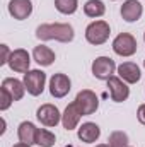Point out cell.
<instances>
[{
  "label": "cell",
  "instance_id": "obj_1",
  "mask_svg": "<svg viewBox=\"0 0 145 147\" xmlns=\"http://www.w3.org/2000/svg\"><path fill=\"white\" fill-rule=\"evenodd\" d=\"M36 36L43 41H60V43H70L73 39V28L70 24H41L36 29Z\"/></svg>",
  "mask_w": 145,
  "mask_h": 147
},
{
  "label": "cell",
  "instance_id": "obj_2",
  "mask_svg": "<svg viewBox=\"0 0 145 147\" xmlns=\"http://www.w3.org/2000/svg\"><path fill=\"white\" fill-rule=\"evenodd\" d=\"M109 24L106 21H94L85 29V39L91 45H103L109 38Z\"/></svg>",
  "mask_w": 145,
  "mask_h": 147
},
{
  "label": "cell",
  "instance_id": "obj_3",
  "mask_svg": "<svg viewBox=\"0 0 145 147\" xmlns=\"http://www.w3.org/2000/svg\"><path fill=\"white\" fill-rule=\"evenodd\" d=\"M44 82H46V74L43 70L36 69L24 74V86L31 96H39L44 91Z\"/></svg>",
  "mask_w": 145,
  "mask_h": 147
},
{
  "label": "cell",
  "instance_id": "obj_4",
  "mask_svg": "<svg viewBox=\"0 0 145 147\" xmlns=\"http://www.w3.org/2000/svg\"><path fill=\"white\" fill-rule=\"evenodd\" d=\"M113 50L119 57H132L137 51V39L130 33H121L114 38L113 41Z\"/></svg>",
  "mask_w": 145,
  "mask_h": 147
},
{
  "label": "cell",
  "instance_id": "obj_5",
  "mask_svg": "<svg viewBox=\"0 0 145 147\" xmlns=\"http://www.w3.org/2000/svg\"><path fill=\"white\" fill-rule=\"evenodd\" d=\"M114 70H116V63L109 57H99L92 63V74H94V77L101 79V80H109L113 77Z\"/></svg>",
  "mask_w": 145,
  "mask_h": 147
},
{
  "label": "cell",
  "instance_id": "obj_6",
  "mask_svg": "<svg viewBox=\"0 0 145 147\" xmlns=\"http://www.w3.org/2000/svg\"><path fill=\"white\" fill-rule=\"evenodd\" d=\"M75 103L79 105V108L82 110L84 115H92V113H96L97 106H99L97 96H96L92 91H89V89L80 91V92L77 94V98H75Z\"/></svg>",
  "mask_w": 145,
  "mask_h": 147
},
{
  "label": "cell",
  "instance_id": "obj_7",
  "mask_svg": "<svg viewBox=\"0 0 145 147\" xmlns=\"http://www.w3.org/2000/svg\"><path fill=\"white\" fill-rule=\"evenodd\" d=\"M36 116H38V120L43 125H46V127H56L58 121L62 120V115H60L58 108L53 106V105H50V103L41 105L36 111Z\"/></svg>",
  "mask_w": 145,
  "mask_h": 147
},
{
  "label": "cell",
  "instance_id": "obj_8",
  "mask_svg": "<svg viewBox=\"0 0 145 147\" xmlns=\"http://www.w3.org/2000/svg\"><path fill=\"white\" fill-rule=\"evenodd\" d=\"M29 53L22 48L19 50H14L9 57V67L14 70V72H21V74H26L29 72Z\"/></svg>",
  "mask_w": 145,
  "mask_h": 147
},
{
  "label": "cell",
  "instance_id": "obj_9",
  "mask_svg": "<svg viewBox=\"0 0 145 147\" xmlns=\"http://www.w3.org/2000/svg\"><path fill=\"white\" fill-rule=\"evenodd\" d=\"M108 87H109V92H111V99L114 103H123L128 99L130 96V87L123 82V79L119 77H111L108 80Z\"/></svg>",
  "mask_w": 145,
  "mask_h": 147
},
{
  "label": "cell",
  "instance_id": "obj_10",
  "mask_svg": "<svg viewBox=\"0 0 145 147\" xmlns=\"http://www.w3.org/2000/svg\"><path fill=\"white\" fill-rule=\"evenodd\" d=\"M70 79L65 74H55L50 80V94L53 98H63L70 92Z\"/></svg>",
  "mask_w": 145,
  "mask_h": 147
},
{
  "label": "cell",
  "instance_id": "obj_11",
  "mask_svg": "<svg viewBox=\"0 0 145 147\" xmlns=\"http://www.w3.org/2000/svg\"><path fill=\"white\" fill-rule=\"evenodd\" d=\"M9 12L14 19L24 21L31 16L33 3H31V0H10L9 2Z\"/></svg>",
  "mask_w": 145,
  "mask_h": 147
},
{
  "label": "cell",
  "instance_id": "obj_12",
  "mask_svg": "<svg viewBox=\"0 0 145 147\" xmlns=\"http://www.w3.org/2000/svg\"><path fill=\"white\" fill-rule=\"evenodd\" d=\"M80 116H84V113H82V110L79 108V105H77L75 101H73V103H70V105L65 108V113L62 115V123H63V128H67V130H73V128L79 125Z\"/></svg>",
  "mask_w": 145,
  "mask_h": 147
},
{
  "label": "cell",
  "instance_id": "obj_13",
  "mask_svg": "<svg viewBox=\"0 0 145 147\" xmlns=\"http://www.w3.org/2000/svg\"><path fill=\"white\" fill-rule=\"evenodd\" d=\"M142 12H144V7L138 0H126L123 5H121V17L126 21V22H135L142 17Z\"/></svg>",
  "mask_w": 145,
  "mask_h": 147
},
{
  "label": "cell",
  "instance_id": "obj_14",
  "mask_svg": "<svg viewBox=\"0 0 145 147\" xmlns=\"http://www.w3.org/2000/svg\"><path fill=\"white\" fill-rule=\"evenodd\" d=\"M118 74H119V79H123V80L128 82V84H135V82H138L140 77H142L138 65L133 63V62H125V63H121V65L118 67Z\"/></svg>",
  "mask_w": 145,
  "mask_h": 147
},
{
  "label": "cell",
  "instance_id": "obj_15",
  "mask_svg": "<svg viewBox=\"0 0 145 147\" xmlns=\"http://www.w3.org/2000/svg\"><path fill=\"white\" fill-rule=\"evenodd\" d=\"M99 135H101V128L96 123H92V121H87V123H84L79 128V139L82 142H85V144L96 142L99 139Z\"/></svg>",
  "mask_w": 145,
  "mask_h": 147
},
{
  "label": "cell",
  "instance_id": "obj_16",
  "mask_svg": "<svg viewBox=\"0 0 145 147\" xmlns=\"http://www.w3.org/2000/svg\"><path fill=\"white\" fill-rule=\"evenodd\" d=\"M2 87H3L5 91H9V94L14 98V101H19V99H22V96H24V91H26V86H24V82H21V80H17V79H12V77H7V79H3V82H2Z\"/></svg>",
  "mask_w": 145,
  "mask_h": 147
},
{
  "label": "cell",
  "instance_id": "obj_17",
  "mask_svg": "<svg viewBox=\"0 0 145 147\" xmlns=\"http://www.w3.org/2000/svg\"><path fill=\"white\" fill-rule=\"evenodd\" d=\"M36 134H38V128L31 121H22L19 125L17 135H19V140L24 142V144H28V146L36 144Z\"/></svg>",
  "mask_w": 145,
  "mask_h": 147
},
{
  "label": "cell",
  "instance_id": "obj_18",
  "mask_svg": "<svg viewBox=\"0 0 145 147\" xmlns=\"http://www.w3.org/2000/svg\"><path fill=\"white\" fill-rule=\"evenodd\" d=\"M33 58L36 60L39 65L48 67V65H51V63L55 62V51L50 50V48L44 46V45H39V46H36V48L33 50Z\"/></svg>",
  "mask_w": 145,
  "mask_h": 147
},
{
  "label": "cell",
  "instance_id": "obj_19",
  "mask_svg": "<svg viewBox=\"0 0 145 147\" xmlns=\"http://www.w3.org/2000/svg\"><path fill=\"white\" fill-rule=\"evenodd\" d=\"M104 10H106V7H104V3L101 0H89L84 5V12L89 17H101L104 14Z\"/></svg>",
  "mask_w": 145,
  "mask_h": 147
},
{
  "label": "cell",
  "instance_id": "obj_20",
  "mask_svg": "<svg viewBox=\"0 0 145 147\" xmlns=\"http://www.w3.org/2000/svg\"><path fill=\"white\" fill-rule=\"evenodd\" d=\"M36 144L41 147H53L55 144V135L44 128H38L36 134Z\"/></svg>",
  "mask_w": 145,
  "mask_h": 147
},
{
  "label": "cell",
  "instance_id": "obj_21",
  "mask_svg": "<svg viewBox=\"0 0 145 147\" xmlns=\"http://www.w3.org/2000/svg\"><path fill=\"white\" fill-rule=\"evenodd\" d=\"M79 2L77 0H55V7L62 14H73L77 10Z\"/></svg>",
  "mask_w": 145,
  "mask_h": 147
},
{
  "label": "cell",
  "instance_id": "obj_22",
  "mask_svg": "<svg viewBox=\"0 0 145 147\" xmlns=\"http://www.w3.org/2000/svg\"><path fill=\"white\" fill-rule=\"evenodd\" d=\"M109 146L111 147H128V135L125 132H113L109 135Z\"/></svg>",
  "mask_w": 145,
  "mask_h": 147
},
{
  "label": "cell",
  "instance_id": "obj_23",
  "mask_svg": "<svg viewBox=\"0 0 145 147\" xmlns=\"http://www.w3.org/2000/svg\"><path fill=\"white\" fill-rule=\"evenodd\" d=\"M12 101H14V98L9 94V91H5L3 87L0 89V110L5 111L10 105H12Z\"/></svg>",
  "mask_w": 145,
  "mask_h": 147
},
{
  "label": "cell",
  "instance_id": "obj_24",
  "mask_svg": "<svg viewBox=\"0 0 145 147\" xmlns=\"http://www.w3.org/2000/svg\"><path fill=\"white\" fill-rule=\"evenodd\" d=\"M12 51H9V46L7 45H2V57H0V65L7 63L9 62V57H10Z\"/></svg>",
  "mask_w": 145,
  "mask_h": 147
},
{
  "label": "cell",
  "instance_id": "obj_25",
  "mask_svg": "<svg viewBox=\"0 0 145 147\" xmlns=\"http://www.w3.org/2000/svg\"><path fill=\"white\" fill-rule=\"evenodd\" d=\"M137 116H138V121H140L142 125H145V105H140Z\"/></svg>",
  "mask_w": 145,
  "mask_h": 147
},
{
  "label": "cell",
  "instance_id": "obj_26",
  "mask_svg": "<svg viewBox=\"0 0 145 147\" xmlns=\"http://www.w3.org/2000/svg\"><path fill=\"white\" fill-rule=\"evenodd\" d=\"M14 147H31V146H28V144H24V142H19V144H15Z\"/></svg>",
  "mask_w": 145,
  "mask_h": 147
},
{
  "label": "cell",
  "instance_id": "obj_27",
  "mask_svg": "<svg viewBox=\"0 0 145 147\" xmlns=\"http://www.w3.org/2000/svg\"><path fill=\"white\" fill-rule=\"evenodd\" d=\"M96 147H111L109 144H99V146H96Z\"/></svg>",
  "mask_w": 145,
  "mask_h": 147
},
{
  "label": "cell",
  "instance_id": "obj_28",
  "mask_svg": "<svg viewBox=\"0 0 145 147\" xmlns=\"http://www.w3.org/2000/svg\"><path fill=\"white\" fill-rule=\"evenodd\" d=\"M144 39H145V33H144Z\"/></svg>",
  "mask_w": 145,
  "mask_h": 147
},
{
  "label": "cell",
  "instance_id": "obj_29",
  "mask_svg": "<svg viewBox=\"0 0 145 147\" xmlns=\"http://www.w3.org/2000/svg\"><path fill=\"white\" fill-rule=\"evenodd\" d=\"M144 65H145V60H144Z\"/></svg>",
  "mask_w": 145,
  "mask_h": 147
}]
</instances>
